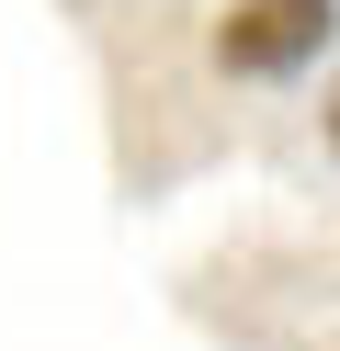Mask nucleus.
<instances>
[{
    "label": "nucleus",
    "mask_w": 340,
    "mask_h": 351,
    "mask_svg": "<svg viewBox=\"0 0 340 351\" xmlns=\"http://www.w3.org/2000/svg\"><path fill=\"white\" fill-rule=\"evenodd\" d=\"M329 34H340V0H238L216 23V69L227 80H295L329 57Z\"/></svg>",
    "instance_id": "f257e3e1"
},
{
    "label": "nucleus",
    "mask_w": 340,
    "mask_h": 351,
    "mask_svg": "<svg viewBox=\"0 0 340 351\" xmlns=\"http://www.w3.org/2000/svg\"><path fill=\"white\" fill-rule=\"evenodd\" d=\"M317 136H329V159H340V91H329V102H317Z\"/></svg>",
    "instance_id": "f03ea898"
}]
</instances>
